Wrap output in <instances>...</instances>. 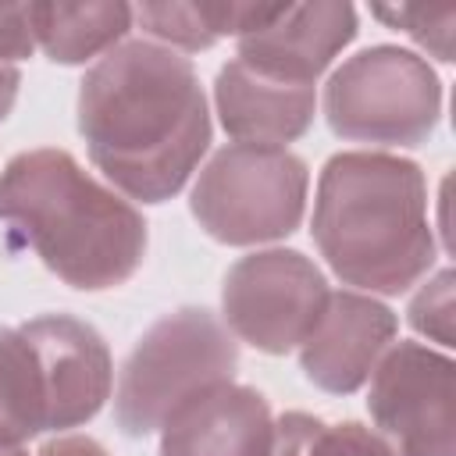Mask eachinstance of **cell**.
I'll list each match as a JSON object with an SVG mask.
<instances>
[{"label": "cell", "instance_id": "7", "mask_svg": "<svg viewBox=\"0 0 456 456\" xmlns=\"http://www.w3.org/2000/svg\"><path fill=\"white\" fill-rule=\"evenodd\" d=\"M331 289L324 271L299 249L239 256L221 289L224 328L260 353L285 356L314 331Z\"/></svg>", "mask_w": 456, "mask_h": 456}, {"label": "cell", "instance_id": "15", "mask_svg": "<svg viewBox=\"0 0 456 456\" xmlns=\"http://www.w3.org/2000/svg\"><path fill=\"white\" fill-rule=\"evenodd\" d=\"M278 4H142L135 7V21L164 39L171 50H207L224 36H242L264 25Z\"/></svg>", "mask_w": 456, "mask_h": 456}, {"label": "cell", "instance_id": "3", "mask_svg": "<svg viewBox=\"0 0 456 456\" xmlns=\"http://www.w3.org/2000/svg\"><path fill=\"white\" fill-rule=\"evenodd\" d=\"M0 221L64 285L103 292L125 285L146 256V221L121 192L93 178L68 150L39 146L0 171Z\"/></svg>", "mask_w": 456, "mask_h": 456}, {"label": "cell", "instance_id": "24", "mask_svg": "<svg viewBox=\"0 0 456 456\" xmlns=\"http://www.w3.org/2000/svg\"><path fill=\"white\" fill-rule=\"evenodd\" d=\"M0 456H28L21 445H0Z\"/></svg>", "mask_w": 456, "mask_h": 456}, {"label": "cell", "instance_id": "4", "mask_svg": "<svg viewBox=\"0 0 456 456\" xmlns=\"http://www.w3.org/2000/svg\"><path fill=\"white\" fill-rule=\"evenodd\" d=\"M239 342L207 306L164 314L135 342L118 374L114 420L125 435L160 431L185 403L235 378Z\"/></svg>", "mask_w": 456, "mask_h": 456}, {"label": "cell", "instance_id": "10", "mask_svg": "<svg viewBox=\"0 0 456 456\" xmlns=\"http://www.w3.org/2000/svg\"><path fill=\"white\" fill-rule=\"evenodd\" d=\"M395 335L399 317L381 299L356 289H338L328 296L321 321L303 338L299 367L321 392L353 395L370 381Z\"/></svg>", "mask_w": 456, "mask_h": 456}, {"label": "cell", "instance_id": "22", "mask_svg": "<svg viewBox=\"0 0 456 456\" xmlns=\"http://www.w3.org/2000/svg\"><path fill=\"white\" fill-rule=\"evenodd\" d=\"M36 456H110V452L89 435H64V438L46 442Z\"/></svg>", "mask_w": 456, "mask_h": 456}, {"label": "cell", "instance_id": "13", "mask_svg": "<svg viewBox=\"0 0 456 456\" xmlns=\"http://www.w3.org/2000/svg\"><path fill=\"white\" fill-rule=\"evenodd\" d=\"M214 107L221 128L246 146H285L306 135L317 110L314 86H285L228 61L214 78Z\"/></svg>", "mask_w": 456, "mask_h": 456}, {"label": "cell", "instance_id": "23", "mask_svg": "<svg viewBox=\"0 0 456 456\" xmlns=\"http://www.w3.org/2000/svg\"><path fill=\"white\" fill-rule=\"evenodd\" d=\"M18 86H21V71L7 61H0V121L11 114L14 100H18Z\"/></svg>", "mask_w": 456, "mask_h": 456}, {"label": "cell", "instance_id": "2", "mask_svg": "<svg viewBox=\"0 0 456 456\" xmlns=\"http://www.w3.org/2000/svg\"><path fill=\"white\" fill-rule=\"evenodd\" d=\"M310 235L342 285L367 296L406 292L438 256L420 164L378 150L328 157L317 178Z\"/></svg>", "mask_w": 456, "mask_h": 456}, {"label": "cell", "instance_id": "19", "mask_svg": "<svg viewBox=\"0 0 456 456\" xmlns=\"http://www.w3.org/2000/svg\"><path fill=\"white\" fill-rule=\"evenodd\" d=\"M299 456H395V452L378 431L363 428L360 420H338V424L317 420Z\"/></svg>", "mask_w": 456, "mask_h": 456}, {"label": "cell", "instance_id": "5", "mask_svg": "<svg viewBox=\"0 0 456 456\" xmlns=\"http://www.w3.org/2000/svg\"><path fill=\"white\" fill-rule=\"evenodd\" d=\"M306 189L310 171L299 153L232 142L200 171L189 210L210 239L224 246H260L299 228Z\"/></svg>", "mask_w": 456, "mask_h": 456}, {"label": "cell", "instance_id": "14", "mask_svg": "<svg viewBox=\"0 0 456 456\" xmlns=\"http://www.w3.org/2000/svg\"><path fill=\"white\" fill-rule=\"evenodd\" d=\"M135 11L114 4H28L32 39L53 64H86L110 53L132 28Z\"/></svg>", "mask_w": 456, "mask_h": 456}, {"label": "cell", "instance_id": "6", "mask_svg": "<svg viewBox=\"0 0 456 456\" xmlns=\"http://www.w3.org/2000/svg\"><path fill=\"white\" fill-rule=\"evenodd\" d=\"M324 121L338 139L420 146L442 118V82L428 57L378 43L342 61L324 86Z\"/></svg>", "mask_w": 456, "mask_h": 456}, {"label": "cell", "instance_id": "12", "mask_svg": "<svg viewBox=\"0 0 456 456\" xmlns=\"http://www.w3.org/2000/svg\"><path fill=\"white\" fill-rule=\"evenodd\" d=\"M271 442L267 399L235 381L196 395L160 428V456H271Z\"/></svg>", "mask_w": 456, "mask_h": 456}, {"label": "cell", "instance_id": "20", "mask_svg": "<svg viewBox=\"0 0 456 456\" xmlns=\"http://www.w3.org/2000/svg\"><path fill=\"white\" fill-rule=\"evenodd\" d=\"M36 39L28 28V4H0V61L14 64L32 57Z\"/></svg>", "mask_w": 456, "mask_h": 456}, {"label": "cell", "instance_id": "11", "mask_svg": "<svg viewBox=\"0 0 456 456\" xmlns=\"http://www.w3.org/2000/svg\"><path fill=\"white\" fill-rule=\"evenodd\" d=\"M356 32L353 4H278L264 25L239 36L235 61L285 86H314Z\"/></svg>", "mask_w": 456, "mask_h": 456}, {"label": "cell", "instance_id": "18", "mask_svg": "<svg viewBox=\"0 0 456 456\" xmlns=\"http://www.w3.org/2000/svg\"><path fill=\"white\" fill-rule=\"evenodd\" d=\"M374 18L388 21L392 28H403L413 43H420L438 61H452V21L456 11H428V7H374Z\"/></svg>", "mask_w": 456, "mask_h": 456}, {"label": "cell", "instance_id": "8", "mask_svg": "<svg viewBox=\"0 0 456 456\" xmlns=\"http://www.w3.org/2000/svg\"><path fill=\"white\" fill-rule=\"evenodd\" d=\"M367 410L395 456H456V363L420 342H392L370 374Z\"/></svg>", "mask_w": 456, "mask_h": 456}, {"label": "cell", "instance_id": "16", "mask_svg": "<svg viewBox=\"0 0 456 456\" xmlns=\"http://www.w3.org/2000/svg\"><path fill=\"white\" fill-rule=\"evenodd\" d=\"M46 431V392L32 342L0 324V445H21Z\"/></svg>", "mask_w": 456, "mask_h": 456}, {"label": "cell", "instance_id": "1", "mask_svg": "<svg viewBox=\"0 0 456 456\" xmlns=\"http://www.w3.org/2000/svg\"><path fill=\"white\" fill-rule=\"evenodd\" d=\"M210 110L189 57L150 39L103 53L78 86L89 160L128 200L164 203L210 146Z\"/></svg>", "mask_w": 456, "mask_h": 456}, {"label": "cell", "instance_id": "17", "mask_svg": "<svg viewBox=\"0 0 456 456\" xmlns=\"http://www.w3.org/2000/svg\"><path fill=\"white\" fill-rule=\"evenodd\" d=\"M452 281H456L452 267H442L435 278L420 285V292L406 306L413 331L428 335L442 349H452Z\"/></svg>", "mask_w": 456, "mask_h": 456}, {"label": "cell", "instance_id": "9", "mask_svg": "<svg viewBox=\"0 0 456 456\" xmlns=\"http://www.w3.org/2000/svg\"><path fill=\"white\" fill-rule=\"evenodd\" d=\"M21 335L32 342L39 360L46 431L89 424L114 388V363L103 335L71 314L32 317L21 324Z\"/></svg>", "mask_w": 456, "mask_h": 456}, {"label": "cell", "instance_id": "21", "mask_svg": "<svg viewBox=\"0 0 456 456\" xmlns=\"http://www.w3.org/2000/svg\"><path fill=\"white\" fill-rule=\"evenodd\" d=\"M321 417L314 413H299V410H289L274 420V442H271V456H299L310 431L317 428Z\"/></svg>", "mask_w": 456, "mask_h": 456}]
</instances>
